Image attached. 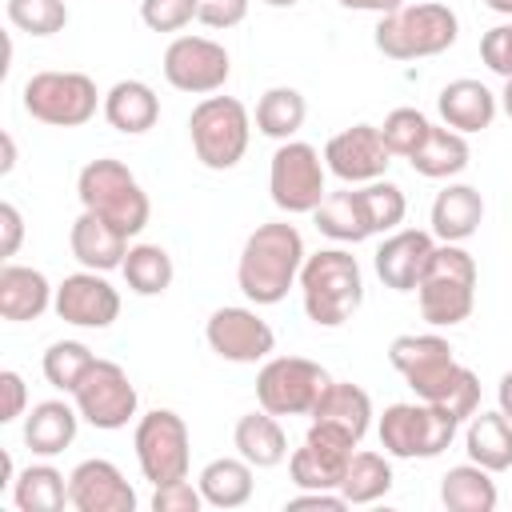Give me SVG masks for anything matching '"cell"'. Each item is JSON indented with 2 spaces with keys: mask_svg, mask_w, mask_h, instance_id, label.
I'll return each mask as SVG.
<instances>
[{
  "mask_svg": "<svg viewBox=\"0 0 512 512\" xmlns=\"http://www.w3.org/2000/svg\"><path fill=\"white\" fill-rule=\"evenodd\" d=\"M304 116L308 100L288 84H276L256 100V132L268 140H292L304 128Z\"/></svg>",
  "mask_w": 512,
  "mask_h": 512,
  "instance_id": "cell-34",
  "label": "cell"
},
{
  "mask_svg": "<svg viewBox=\"0 0 512 512\" xmlns=\"http://www.w3.org/2000/svg\"><path fill=\"white\" fill-rule=\"evenodd\" d=\"M324 176H328V164L312 144L280 140V148L272 152V164H268L272 204L288 216H312L320 208V200L328 196Z\"/></svg>",
  "mask_w": 512,
  "mask_h": 512,
  "instance_id": "cell-10",
  "label": "cell"
},
{
  "mask_svg": "<svg viewBox=\"0 0 512 512\" xmlns=\"http://www.w3.org/2000/svg\"><path fill=\"white\" fill-rule=\"evenodd\" d=\"M140 20L152 32H180L196 20V0H140Z\"/></svg>",
  "mask_w": 512,
  "mask_h": 512,
  "instance_id": "cell-41",
  "label": "cell"
},
{
  "mask_svg": "<svg viewBox=\"0 0 512 512\" xmlns=\"http://www.w3.org/2000/svg\"><path fill=\"white\" fill-rule=\"evenodd\" d=\"M80 408L68 400H40L32 404V412L24 416V444L32 448V456H60L80 428Z\"/></svg>",
  "mask_w": 512,
  "mask_h": 512,
  "instance_id": "cell-24",
  "label": "cell"
},
{
  "mask_svg": "<svg viewBox=\"0 0 512 512\" xmlns=\"http://www.w3.org/2000/svg\"><path fill=\"white\" fill-rule=\"evenodd\" d=\"M312 220L336 244H360V240L372 236V224H368V212H364V200H360L356 184H348L340 192H328L320 200V208L312 212Z\"/></svg>",
  "mask_w": 512,
  "mask_h": 512,
  "instance_id": "cell-29",
  "label": "cell"
},
{
  "mask_svg": "<svg viewBox=\"0 0 512 512\" xmlns=\"http://www.w3.org/2000/svg\"><path fill=\"white\" fill-rule=\"evenodd\" d=\"M16 484V464L8 452H0V488H12Z\"/></svg>",
  "mask_w": 512,
  "mask_h": 512,
  "instance_id": "cell-51",
  "label": "cell"
},
{
  "mask_svg": "<svg viewBox=\"0 0 512 512\" xmlns=\"http://www.w3.org/2000/svg\"><path fill=\"white\" fill-rule=\"evenodd\" d=\"M56 316L72 328H112L120 316V292L104 280V272H72L56 284V300H52Z\"/></svg>",
  "mask_w": 512,
  "mask_h": 512,
  "instance_id": "cell-17",
  "label": "cell"
},
{
  "mask_svg": "<svg viewBox=\"0 0 512 512\" xmlns=\"http://www.w3.org/2000/svg\"><path fill=\"white\" fill-rule=\"evenodd\" d=\"M92 360H96V356H92V348H88L84 340H56V344H48L40 368H44V380H48L52 388H60V392L72 396V388H76L80 376L92 368Z\"/></svg>",
  "mask_w": 512,
  "mask_h": 512,
  "instance_id": "cell-38",
  "label": "cell"
},
{
  "mask_svg": "<svg viewBox=\"0 0 512 512\" xmlns=\"http://www.w3.org/2000/svg\"><path fill=\"white\" fill-rule=\"evenodd\" d=\"M340 8H352V12H376V16H388L396 12L404 0H336Z\"/></svg>",
  "mask_w": 512,
  "mask_h": 512,
  "instance_id": "cell-48",
  "label": "cell"
},
{
  "mask_svg": "<svg viewBox=\"0 0 512 512\" xmlns=\"http://www.w3.org/2000/svg\"><path fill=\"white\" fill-rule=\"evenodd\" d=\"M200 492H204V504L212 508H240L252 500V464L236 452V456H220V460H208L200 468Z\"/></svg>",
  "mask_w": 512,
  "mask_h": 512,
  "instance_id": "cell-32",
  "label": "cell"
},
{
  "mask_svg": "<svg viewBox=\"0 0 512 512\" xmlns=\"http://www.w3.org/2000/svg\"><path fill=\"white\" fill-rule=\"evenodd\" d=\"M4 12H8V24L28 36H56L68 24L64 0H8Z\"/></svg>",
  "mask_w": 512,
  "mask_h": 512,
  "instance_id": "cell-39",
  "label": "cell"
},
{
  "mask_svg": "<svg viewBox=\"0 0 512 512\" xmlns=\"http://www.w3.org/2000/svg\"><path fill=\"white\" fill-rule=\"evenodd\" d=\"M132 448H136V464L144 472V480L156 484H172L188 476V460H192V436L180 412L172 408H152L136 420L132 432Z\"/></svg>",
  "mask_w": 512,
  "mask_h": 512,
  "instance_id": "cell-11",
  "label": "cell"
},
{
  "mask_svg": "<svg viewBox=\"0 0 512 512\" xmlns=\"http://www.w3.org/2000/svg\"><path fill=\"white\" fill-rule=\"evenodd\" d=\"M208 348L228 364H264L276 352V332L256 308L224 304L204 324Z\"/></svg>",
  "mask_w": 512,
  "mask_h": 512,
  "instance_id": "cell-14",
  "label": "cell"
},
{
  "mask_svg": "<svg viewBox=\"0 0 512 512\" xmlns=\"http://www.w3.org/2000/svg\"><path fill=\"white\" fill-rule=\"evenodd\" d=\"M480 60L500 76L508 80L512 76V24H496L480 36Z\"/></svg>",
  "mask_w": 512,
  "mask_h": 512,
  "instance_id": "cell-43",
  "label": "cell"
},
{
  "mask_svg": "<svg viewBox=\"0 0 512 512\" xmlns=\"http://www.w3.org/2000/svg\"><path fill=\"white\" fill-rule=\"evenodd\" d=\"M460 36V16L440 4V0H420V4H400L396 12L380 16L372 40L388 60H424L440 56L456 44Z\"/></svg>",
  "mask_w": 512,
  "mask_h": 512,
  "instance_id": "cell-6",
  "label": "cell"
},
{
  "mask_svg": "<svg viewBox=\"0 0 512 512\" xmlns=\"http://www.w3.org/2000/svg\"><path fill=\"white\" fill-rule=\"evenodd\" d=\"M300 300L316 328H340L364 304V272L348 248H320L304 256L300 268Z\"/></svg>",
  "mask_w": 512,
  "mask_h": 512,
  "instance_id": "cell-3",
  "label": "cell"
},
{
  "mask_svg": "<svg viewBox=\"0 0 512 512\" xmlns=\"http://www.w3.org/2000/svg\"><path fill=\"white\" fill-rule=\"evenodd\" d=\"M72 404L80 408V416L100 428V432H116L128 428V420L136 416V384L128 380V372L116 360H92V368L80 376V384L72 388Z\"/></svg>",
  "mask_w": 512,
  "mask_h": 512,
  "instance_id": "cell-13",
  "label": "cell"
},
{
  "mask_svg": "<svg viewBox=\"0 0 512 512\" xmlns=\"http://www.w3.org/2000/svg\"><path fill=\"white\" fill-rule=\"evenodd\" d=\"M440 504L448 512H492L500 504V492H496L492 472L468 460L440 476Z\"/></svg>",
  "mask_w": 512,
  "mask_h": 512,
  "instance_id": "cell-30",
  "label": "cell"
},
{
  "mask_svg": "<svg viewBox=\"0 0 512 512\" xmlns=\"http://www.w3.org/2000/svg\"><path fill=\"white\" fill-rule=\"evenodd\" d=\"M68 244H72V256L80 260V268H92V272H112V268H120L124 256H128V248H132L128 236H124L116 224H108L104 216H96V212H88V208L72 220Z\"/></svg>",
  "mask_w": 512,
  "mask_h": 512,
  "instance_id": "cell-21",
  "label": "cell"
},
{
  "mask_svg": "<svg viewBox=\"0 0 512 512\" xmlns=\"http://www.w3.org/2000/svg\"><path fill=\"white\" fill-rule=\"evenodd\" d=\"M76 196L88 212L104 216L108 224H116L128 240L140 236L148 228V216H152V204H148V192L140 188V180L132 176V168L116 156H96L80 168L76 176Z\"/></svg>",
  "mask_w": 512,
  "mask_h": 512,
  "instance_id": "cell-4",
  "label": "cell"
},
{
  "mask_svg": "<svg viewBox=\"0 0 512 512\" xmlns=\"http://www.w3.org/2000/svg\"><path fill=\"white\" fill-rule=\"evenodd\" d=\"M432 236L444 240V244H464L468 236L480 232V220H484V196L480 188L472 184H448L436 192L432 200Z\"/></svg>",
  "mask_w": 512,
  "mask_h": 512,
  "instance_id": "cell-23",
  "label": "cell"
},
{
  "mask_svg": "<svg viewBox=\"0 0 512 512\" xmlns=\"http://www.w3.org/2000/svg\"><path fill=\"white\" fill-rule=\"evenodd\" d=\"M284 508H288V512H296V508H324V512H344V508H348V500H344L336 488H300V496H292Z\"/></svg>",
  "mask_w": 512,
  "mask_h": 512,
  "instance_id": "cell-47",
  "label": "cell"
},
{
  "mask_svg": "<svg viewBox=\"0 0 512 512\" xmlns=\"http://www.w3.org/2000/svg\"><path fill=\"white\" fill-rule=\"evenodd\" d=\"M312 420H320V424H328V428H336L360 444L364 432L372 428V396L352 380H332L324 388V396L316 400Z\"/></svg>",
  "mask_w": 512,
  "mask_h": 512,
  "instance_id": "cell-26",
  "label": "cell"
},
{
  "mask_svg": "<svg viewBox=\"0 0 512 512\" xmlns=\"http://www.w3.org/2000/svg\"><path fill=\"white\" fill-rule=\"evenodd\" d=\"M12 504L20 512H56L68 504V476L52 464H28L16 472Z\"/></svg>",
  "mask_w": 512,
  "mask_h": 512,
  "instance_id": "cell-33",
  "label": "cell"
},
{
  "mask_svg": "<svg viewBox=\"0 0 512 512\" xmlns=\"http://www.w3.org/2000/svg\"><path fill=\"white\" fill-rule=\"evenodd\" d=\"M0 144H4V160H0V172L8 176V172L16 168V140H12V132H4V136H0Z\"/></svg>",
  "mask_w": 512,
  "mask_h": 512,
  "instance_id": "cell-50",
  "label": "cell"
},
{
  "mask_svg": "<svg viewBox=\"0 0 512 512\" xmlns=\"http://www.w3.org/2000/svg\"><path fill=\"white\" fill-rule=\"evenodd\" d=\"M20 240H24V216L12 200L0 204V256L12 260L20 252Z\"/></svg>",
  "mask_w": 512,
  "mask_h": 512,
  "instance_id": "cell-46",
  "label": "cell"
},
{
  "mask_svg": "<svg viewBox=\"0 0 512 512\" xmlns=\"http://www.w3.org/2000/svg\"><path fill=\"white\" fill-rule=\"evenodd\" d=\"M500 108H504V116L512 120V76H508L504 88H500Z\"/></svg>",
  "mask_w": 512,
  "mask_h": 512,
  "instance_id": "cell-52",
  "label": "cell"
},
{
  "mask_svg": "<svg viewBox=\"0 0 512 512\" xmlns=\"http://www.w3.org/2000/svg\"><path fill=\"white\" fill-rule=\"evenodd\" d=\"M360 188V200H364V212H368V224H372V236L376 232H396L408 216V196L400 184H392L388 176L372 180V184H356Z\"/></svg>",
  "mask_w": 512,
  "mask_h": 512,
  "instance_id": "cell-37",
  "label": "cell"
},
{
  "mask_svg": "<svg viewBox=\"0 0 512 512\" xmlns=\"http://www.w3.org/2000/svg\"><path fill=\"white\" fill-rule=\"evenodd\" d=\"M232 444H236V452H240L252 468H276V464L288 460V436H284V428H280V416H272V412H264V408L236 420Z\"/></svg>",
  "mask_w": 512,
  "mask_h": 512,
  "instance_id": "cell-28",
  "label": "cell"
},
{
  "mask_svg": "<svg viewBox=\"0 0 512 512\" xmlns=\"http://www.w3.org/2000/svg\"><path fill=\"white\" fill-rule=\"evenodd\" d=\"M492 12H500V16H512V0H484Z\"/></svg>",
  "mask_w": 512,
  "mask_h": 512,
  "instance_id": "cell-53",
  "label": "cell"
},
{
  "mask_svg": "<svg viewBox=\"0 0 512 512\" xmlns=\"http://www.w3.org/2000/svg\"><path fill=\"white\" fill-rule=\"evenodd\" d=\"M428 132H432V120L420 108H392L384 116V124H380V136H384L388 152L392 156H404V160L428 140Z\"/></svg>",
  "mask_w": 512,
  "mask_h": 512,
  "instance_id": "cell-40",
  "label": "cell"
},
{
  "mask_svg": "<svg viewBox=\"0 0 512 512\" xmlns=\"http://www.w3.org/2000/svg\"><path fill=\"white\" fill-rule=\"evenodd\" d=\"M24 112L52 128H80L104 108V96L96 92V80L88 72H32L24 80Z\"/></svg>",
  "mask_w": 512,
  "mask_h": 512,
  "instance_id": "cell-9",
  "label": "cell"
},
{
  "mask_svg": "<svg viewBox=\"0 0 512 512\" xmlns=\"http://www.w3.org/2000/svg\"><path fill=\"white\" fill-rule=\"evenodd\" d=\"M304 256L308 252H304V236L296 224H288V220L256 224V232H248V240L240 248L236 284L256 308L280 304L288 296V288L300 280Z\"/></svg>",
  "mask_w": 512,
  "mask_h": 512,
  "instance_id": "cell-2",
  "label": "cell"
},
{
  "mask_svg": "<svg viewBox=\"0 0 512 512\" xmlns=\"http://www.w3.org/2000/svg\"><path fill=\"white\" fill-rule=\"evenodd\" d=\"M416 300H420V316L432 328H456L472 316L476 304V260L468 248L460 244H436L432 260L416 284Z\"/></svg>",
  "mask_w": 512,
  "mask_h": 512,
  "instance_id": "cell-5",
  "label": "cell"
},
{
  "mask_svg": "<svg viewBox=\"0 0 512 512\" xmlns=\"http://www.w3.org/2000/svg\"><path fill=\"white\" fill-rule=\"evenodd\" d=\"M68 504L76 512H136V488L112 460H80L68 472Z\"/></svg>",
  "mask_w": 512,
  "mask_h": 512,
  "instance_id": "cell-18",
  "label": "cell"
},
{
  "mask_svg": "<svg viewBox=\"0 0 512 512\" xmlns=\"http://www.w3.org/2000/svg\"><path fill=\"white\" fill-rule=\"evenodd\" d=\"M268 8H292V4H300V0H264Z\"/></svg>",
  "mask_w": 512,
  "mask_h": 512,
  "instance_id": "cell-54",
  "label": "cell"
},
{
  "mask_svg": "<svg viewBox=\"0 0 512 512\" xmlns=\"http://www.w3.org/2000/svg\"><path fill=\"white\" fill-rule=\"evenodd\" d=\"M388 364L404 376V384L416 392V400L440 404L460 424L480 408V380L472 368H464L452 352V344L436 332H404L388 344Z\"/></svg>",
  "mask_w": 512,
  "mask_h": 512,
  "instance_id": "cell-1",
  "label": "cell"
},
{
  "mask_svg": "<svg viewBox=\"0 0 512 512\" xmlns=\"http://www.w3.org/2000/svg\"><path fill=\"white\" fill-rule=\"evenodd\" d=\"M56 300V288L48 284V276L40 268L28 264H4L0 268V316L12 324L24 320H40Z\"/></svg>",
  "mask_w": 512,
  "mask_h": 512,
  "instance_id": "cell-22",
  "label": "cell"
},
{
  "mask_svg": "<svg viewBox=\"0 0 512 512\" xmlns=\"http://www.w3.org/2000/svg\"><path fill=\"white\" fill-rule=\"evenodd\" d=\"M436 236L424 228H396L384 236V244L376 248V276L384 280V288L392 292H416L428 260H432Z\"/></svg>",
  "mask_w": 512,
  "mask_h": 512,
  "instance_id": "cell-19",
  "label": "cell"
},
{
  "mask_svg": "<svg viewBox=\"0 0 512 512\" xmlns=\"http://www.w3.org/2000/svg\"><path fill=\"white\" fill-rule=\"evenodd\" d=\"M392 488V464L388 452H352L344 480H340V496L348 504H376L380 496H388Z\"/></svg>",
  "mask_w": 512,
  "mask_h": 512,
  "instance_id": "cell-36",
  "label": "cell"
},
{
  "mask_svg": "<svg viewBox=\"0 0 512 512\" xmlns=\"http://www.w3.org/2000/svg\"><path fill=\"white\" fill-rule=\"evenodd\" d=\"M248 16V0H196V20L204 28H236Z\"/></svg>",
  "mask_w": 512,
  "mask_h": 512,
  "instance_id": "cell-44",
  "label": "cell"
},
{
  "mask_svg": "<svg viewBox=\"0 0 512 512\" xmlns=\"http://www.w3.org/2000/svg\"><path fill=\"white\" fill-rule=\"evenodd\" d=\"M468 160H472V152H468L464 132L448 128V124H444V128L432 124L428 140L408 156L412 172H420V176H428V180H452V176H460V172L468 168Z\"/></svg>",
  "mask_w": 512,
  "mask_h": 512,
  "instance_id": "cell-31",
  "label": "cell"
},
{
  "mask_svg": "<svg viewBox=\"0 0 512 512\" xmlns=\"http://www.w3.org/2000/svg\"><path fill=\"white\" fill-rule=\"evenodd\" d=\"M324 164L344 184H372L388 172L392 152L380 136V124H352L324 144Z\"/></svg>",
  "mask_w": 512,
  "mask_h": 512,
  "instance_id": "cell-16",
  "label": "cell"
},
{
  "mask_svg": "<svg viewBox=\"0 0 512 512\" xmlns=\"http://www.w3.org/2000/svg\"><path fill=\"white\" fill-rule=\"evenodd\" d=\"M436 112L448 128L456 132H484L492 128L496 112H500V96L484 84V80H472V76H460V80H448L436 96Z\"/></svg>",
  "mask_w": 512,
  "mask_h": 512,
  "instance_id": "cell-20",
  "label": "cell"
},
{
  "mask_svg": "<svg viewBox=\"0 0 512 512\" xmlns=\"http://www.w3.org/2000/svg\"><path fill=\"white\" fill-rule=\"evenodd\" d=\"M200 508H204V492L188 476L172 484H156L152 492V512H200Z\"/></svg>",
  "mask_w": 512,
  "mask_h": 512,
  "instance_id": "cell-42",
  "label": "cell"
},
{
  "mask_svg": "<svg viewBox=\"0 0 512 512\" xmlns=\"http://www.w3.org/2000/svg\"><path fill=\"white\" fill-rule=\"evenodd\" d=\"M228 76H232L228 48L208 40V36H176L164 48V80L176 92L212 96L228 84Z\"/></svg>",
  "mask_w": 512,
  "mask_h": 512,
  "instance_id": "cell-15",
  "label": "cell"
},
{
  "mask_svg": "<svg viewBox=\"0 0 512 512\" xmlns=\"http://www.w3.org/2000/svg\"><path fill=\"white\" fill-rule=\"evenodd\" d=\"M464 452L472 464L488 472H508L512 468V420L500 408L496 412L476 408L464 428Z\"/></svg>",
  "mask_w": 512,
  "mask_h": 512,
  "instance_id": "cell-27",
  "label": "cell"
},
{
  "mask_svg": "<svg viewBox=\"0 0 512 512\" xmlns=\"http://www.w3.org/2000/svg\"><path fill=\"white\" fill-rule=\"evenodd\" d=\"M120 272H124L128 292H136V296H164L172 288V276H176L172 256L160 244H132Z\"/></svg>",
  "mask_w": 512,
  "mask_h": 512,
  "instance_id": "cell-35",
  "label": "cell"
},
{
  "mask_svg": "<svg viewBox=\"0 0 512 512\" xmlns=\"http://www.w3.org/2000/svg\"><path fill=\"white\" fill-rule=\"evenodd\" d=\"M188 136H192V152L204 168L212 172H228L244 160L248 140H252V116L236 96H204L192 116H188Z\"/></svg>",
  "mask_w": 512,
  "mask_h": 512,
  "instance_id": "cell-7",
  "label": "cell"
},
{
  "mask_svg": "<svg viewBox=\"0 0 512 512\" xmlns=\"http://www.w3.org/2000/svg\"><path fill=\"white\" fill-rule=\"evenodd\" d=\"M496 404H500V412L512 420V372L500 376V384H496Z\"/></svg>",
  "mask_w": 512,
  "mask_h": 512,
  "instance_id": "cell-49",
  "label": "cell"
},
{
  "mask_svg": "<svg viewBox=\"0 0 512 512\" xmlns=\"http://www.w3.org/2000/svg\"><path fill=\"white\" fill-rule=\"evenodd\" d=\"M24 408H28V384H24L20 372L4 368V372H0V424L20 420Z\"/></svg>",
  "mask_w": 512,
  "mask_h": 512,
  "instance_id": "cell-45",
  "label": "cell"
},
{
  "mask_svg": "<svg viewBox=\"0 0 512 512\" xmlns=\"http://www.w3.org/2000/svg\"><path fill=\"white\" fill-rule=\"evenodd\" d=\"M456 432H460V420L428 400L388 404L376 424L380 448L396 460H432L456 440Z\"/></svg>",
  "mask_w": 512,
  "mask_h": 512,
  "instance_id": "cell-8",
  "label": "cell"
},
{
  "mask_svg": "<svg viewBox=\"0 0 512 512\" xmlns=\"http://www.w3.org/2000/svg\"><path fill=\"white\" fill-rule=\"evenodd\" d=\"M104 120L124 136H144L160 120V96L144 80H116L104 92Z\"/></svg>",
  "mask_w": 512,
  "mask_h": 512,
  "instance_id": "cell-25",
  "label": "cell"
},
{
  "mask_svg": "<svg viewBox=\"0 0 512 512\" xmlns=\"http://www.w3.org/2000/svg\"><path fill=\"white\" fill-rule=\"evenodd\" d=\"M332 376L308 356H268L256 372V400L272 416H312Z\"/></svg>",
  "mask_w": 512,
  "mask_h": 512,
  "instance_id": "cell-12",
  "label": "cell"
}]
</instances>
